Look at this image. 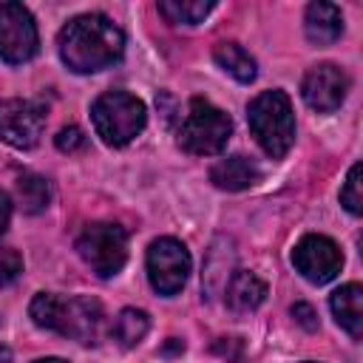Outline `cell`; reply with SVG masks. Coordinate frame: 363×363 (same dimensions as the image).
Returning a JSON list of instances; mask_svg holds the SVG:
<instances>
[{
    "label": "cell",
    "mask_w": 363,
    "mask_h": 363,
    "mask_svg": "<svg viewBox=\"0 0 363 363\" xmlns=\"http://www.w3.org/2000/svg\"><path fill=\"white\" fill-rule=\"evenodd\" d=\"M40 37L31 11L23 3H0V60L20 65L37 54Z\"/></svg>",
    "instance_id": "7"
},
{
    "label": "cell",
    "mask_w": 363,
    "mask_h": 363,
    "mask_svg": "<svg viewBox=\"0 0 363 363\" xmlns=\"http://www.w3.org/2000/svg\"><path fill=\"white\" fill-rule=\"evenodd\" d=\"M329 306H332L335 320L354 340H360V335H363V286L360 284H346V286L335 289L332 298H329Z\"/></svg>",
    "instance_id": "13"
},
{
    "label": "cell",
    "mask_w": 363,
    "mask_h": 363,
    "mask_svg": "<svg viewBox=\"0 0 363 363\" xmlns=\"http://www.w3.org/2000/svg\"><path fill=\"white\" fill-rule=\"evenodd\" d=\"M45 111L34 99H0V139L11 147L28 150L40 142Z\"/></svg>",
    "instance_id": "9"
},
{
    "label": "cell",
    "mask_w": 363,
    "mask_h": 363,
    "mask_svg": "<svg viewBox=\"0 0 363 363\" xmlns=\"http://www.w3.org/2000/svg\"><path fill=\"white\" fill-rule=\"evenodd\" d=\"M340 204L352 216L363 213V167L360 164H352V170H349V176L343 182V190H340Z\"/></svg>",
    "instance_id": "20"
},
{
    "label": "cell",
    "mask_w": 363,
    "mask_h": 363,
    "mask_svg": "<svg viewBox=\"0 0 363 363\" xmlns=\"http://www.w3.org/2000/svg\"><path fill=\"white\" fill-rule=\"evenodd\" d=\"M292 318H295L301 326H306V329H315V326H318L315 312H312V306H306V303H295V306H292Z\"/></svg>",
    "instance_id": "23"
},
{
    "label": "cell",
    "mask_w": 363,
    "mask_h": 363,
    "mask_svg": "<svg viewBox=\"0 0 363 363\" xmlns=\"http://www.w3.org/2000/svg\"><path fill=\"white\" fill-rule=\"evenodd\" d=\"M346 91H349V77L335 62H320V65L309 68V74L303 77V85H301L303 102L320 113L337 111L340 102L346 99Z\"/></svg>",
    "instance_id": "11"
},
{
    "label": "cell",
    "mask_w": 363,
    "mask_h": 363,
    "mask_svg": "<svg viewBox=\"0 0 363 363\" xmlns=\"http://www.w3.org/2000/svg\"><path fill=\"white\" fill-rule=\"evenodd\" d=\"M292 264L306 281L329 284L343 267V252L326 235H303L292 250Z\"/></svg>",
    "instance_id": "10"
},
{
    "label": "cell",
    "mask_w": 363,
    "mask_h": 363,
    "mask_svg": "<svg viewBox=\"0 0 363 363\" xmlns=\"http://www.w3.org/2000/svg\"><path fill=\"white\" fill-rule=\"evenodd\" d=\"M23 272V255L11 247H0V284L14 281Z\"/></svg>",
    "instance_id": "21"
},
{
    "label": "cell",
    "mask_w": 363,
    "mask_h": 363,
    "mask_svg": "<svg viewBox=\"0 0 363 363\" xmlns=\"http://www.w3.org/2000/svg\"><path fill=\"white\" fill-rule=\"evenodd\" d=\"M9 218H11V199H9L6 190H0V235L9 227Z\"/></svg>",
    "instance_id": "24"
},
{
    "label": "cell",
    "mask_w": 363,
    "mask_h": 363,
    "mask_svg": "<svg viewBox=\"0 0 363 363\" xmlns=\"http://www.w3.org/2000/svg\"><path fill=\"white\" fill-rule=\"evenodd\" d=\"M91 119H94L96 136L105 145L122 147L142 133L147 122V111H145V102L128 91H105L102 96L94 99Z\"/></svg>",
    "instance_id": "4"
},
{
    "label": "cell",
    "mask_w": 363,
    "mask_h": 363,
    "mask_svg": "<svg viewBox=\"0 0 363 363\" xmlns=\"http://www.w3.org/2000/svg\"><path fill=\"white\" fill-rule=\"evenodd\" d=\"M31 320L40 329H51L79 343H96L102 329V306L94 298H60L51 292L34 295L28 306Z\"/></svg>",
    "instance_id": "2"
},
{
    "label": "cell",
    "mask_w": 363,
    "mask_h": 363,
    "mask_svg": "<svg viewBox=\"0 0 363 363\" xmlns=\"http://www.w3.org/2000/svg\"><path fill=\"white\" fill-rule=\"evenodd\" d=\"M210 179H213L216 187L238 193V190L252 187L261 179V170L247 156H227V159H221V162H216L210 167Z\"/></svg>",
    "instance_id": "14"
},
{
    "label": "cell",
    "mask_w": 363,
    "mask_h": 363,
    "mask_svg": "<svg viewBox=\"0 0 363 363\" xmlns=\"http://www.w3.org/2000/svg\"><path fill=\"white\" fill-rule=\"evenodd\" d=\"M17 199H20V207L26 213H40L48 207V199H51V187L43 176L37 173H23L17 179Z\"/></svg>",
    "instance_id": "19"
},
{
    "label": "cell",
    "mask_w": 363,
    "mask_h": 363,
    "mask_svg": "<svg viewBox=\"0 0 363 363\" xmlns=\"http://www.w3.org/2000/svg\"><path fill=\"white\" fill-rule=\"evenodd\" d=\"M264 298H267V284L250 269H238L227 284V303L235 312H252L264 303Z\"/></svg>",
    "instance_id": "15"
},
{
    "label": "cell",
    "mask_w": 363,
    "mask_h": 363,
    "mask_svg": "<svg viewBox=\"0 0 363 363\" xmlns=\"http://www.w3.org/2000/svg\"><path fill=\"white\" fill-rule=\"evenodd\" d=\"M210 11H213L210 0H162L159 3V14L167 23H179V26H196Z\"/></svg>",
    "instance_id": "18"
},
{
    "label": "cell",
    "mask_w": 363,
    "mask_h": 363,
    "mask_svg": "<svg viewBox=\"0 0 363 363\" xmlns=\"http://www.w3.org/2000/svg\"><path fill=\"white\" fill-rule=\"evenodd\" d=\"M147 329H150L147 312H142V309H122V312L116 315V320H113L111 335H113V340H116L122 349H133V346L147 335Z\"/></svg>",
    "instance_id": "17"
},
{
    "label": "cell",
    "mask_w": 363,
    "mask_h": 363,
    "mask_svg": "<svg viewBox=\"0 0 363 363\" xmlns=\"http://www.w3.org/2000/svg\"><path fill=\"white\" fill-rule=\"evenodd\" d=\"M0 363H11V352L6 346H0Z\"/></svg>",
    "instance_id": "25"
},
{
    "label": "cell",
    "mask_w": 363,
    "mask_h": 363,
    "mask_svg": "<svg viewBox=\"0 0 363 363\" xmlns=\"http://www.w3.org/2000/svg\"><path fill=\"white\" fill-rule=\"evenodd\" d=\"M190 275V252L176 238H156L147 247V278L159 295H176Z\"/></svg>",
    "instance_id": "8"
},
{
    "label": "cell",
    "mask_w": 363,
    "mask_h": 363,
    "mask_svg": "<svg viewBox=\"0 0 363 363\" xmlns=\"http://www.w3.org/2000/svg\"><path fill=\"white\" fill-rule=\"evenodd\" d=\"M34 363H68V360H62V357H40Z\"/></svg>",
    "instance_id": "26"
},
{
    "label": "cell",
    "mask_w": 363,
    "mask_h": 363,
    "mask_svg": "<svg viewBox=\"0 0 363 363\" xmlns=\"http://www.w3.org/2000/svg\"><path fill=\"white\" fill-rule=\"evenodd\" d=\"M213 60L218 62L221 71H227L238 82H252L255 79V60L238 45V43H218L213 51Z\"/></svg>",
    "instance_id": "16"
},
{
    "label": "cell",
    "mask_w": 363,
    "mask_h": 363,
    "mask_svg": "<svg viewBox=\"0 0 363 363\" xmlns=\"http://www.w3.org/2000/svg\"><path fill=\"white\" fill-rule=\"evenodd\" d=\"M77 250L99 278H111L128 261V233L119 224L94 221L79 233Z\"/></svg>",
    "instance_id": "6"
},
{
    "label": "cell",
    "mask_w": 363,
    "mask_h": 363,
    "mask_svg": "<svg viewBox=\"0 0 363 363\" xmlns=\"http://www.w3.org/2000/svg\"><path fill=\"white\" fill-rule=\"evenodd\" d=\"M303 31L312 45H329L343 34V14L335 3H309L303 17Z\"/></svg>",
    "instance_id": "12"
},
{
    "label": "cell",
    "mask_w": 363,
    "mask_h": 363,
    "mask_svg": "<svg viewBox=\"0 0 363 363\" xmlns=\"http://www.w3.org/2000/svg\"><path fill=\"white\" fill-rule=\"evenodd\" d=\"M60 57L77 74H94L113 65L125 51L122 28L105 14H79L60 31Z\"/></svg>",
    "instance_id": "1"
},
{
    "label": "cell",
    "mask_w": 363,
    "mask_h": 363,
    "mask_svg": "<svg viewBox=\"0 0 363 363\" xmlns=\"http://www.w3.org/2000/svg\"><path fill=\"white\" fill-rule=\"evenodd\" d=\"M247 122L267 156L281 159L295 142V113L284 91H264L247 108Z\"/></svg>",
    "instance_id": "3"
},
{
    "label": "cell",
    "mask_w": 363,
    "mask_h": 363,
    "mask_svg": "<svg viewBox=\"0 0 363 363\" xmlns=\"http://www.w3.org/2000/svg\"><path fill=\"white\" fill-rule=\"evenodd\" d=\"M85 145V136H82V130L77 128V125H68V128H62L60 133H57V147L62 150V153H74V150H79Z\"/></svg>",
    "instance_id": "22"
},
{
    "label": "cell",
    "mask_w": 363,
    "mask_h": 363,
    "mask_svg": "<svg viewBox=\"0 0 363 363\" xmlns=\"http://www.w3.org/2000/svg\"><path fill=\"white\" fill-rule=\"evenodd\" d=\"M230 133H233L230 116L213 102L196 96L190 99L187 113L179 125V147L196 156H213L224 150Z\"/></svg>",
    "instance_id": "5"
}]
</instances>
